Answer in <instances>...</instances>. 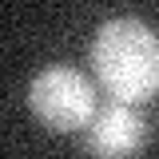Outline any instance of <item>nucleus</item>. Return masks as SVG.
I'll list each match as a JSON object with an SVG mask.
<instances>
[{
    "label": "nucleus",
    "mask_w": 159,
    "mask_h": 159,
    "mask_svg": "<svg viewBox=\"0 0 159 159\" xmlns=\"http://www.w3.org/2000/svg\"><path fill=\"white\" fill-rule=\"evenodd\" d=\"M99 84L111 92L116 103H147L159 92V36L143 20L119 16L107 20L92 44Z\"/></svg>",
    "instance_id": "1"
},
{
    "label": "nucleus",
    "mask_w": 159,
    "mask_h": 159,
    "mask_svg": "<svg viewBox=\"0 0 159 159\" xmlns=\"http://www.w3.org/2000/svg\"><path fill=\"white\" fill-rule=\"evenodd\" d=\"M28 107L32 116L52 131H80L96 119V96L92 84L76 68H44L28 84Z\"/></svg>",
    "instance_id": "2"
},
{
    "label": "nucleus",
    "mask_w": 159,
    "mask_h": 159,
    "mask_svg": "<svg viewBox=\"0 0 159 159\" xmlns=\"http://www.w3.org/2000/svg\"><path fill=\"white\" fill-rule=\"evenodd\" d=\"M147 119L131 103H107L84 127V147L92 159H135L147 147Z\"/></svg>",
    "instance_id": "3"
}]
</instances>
